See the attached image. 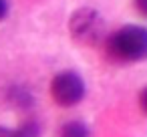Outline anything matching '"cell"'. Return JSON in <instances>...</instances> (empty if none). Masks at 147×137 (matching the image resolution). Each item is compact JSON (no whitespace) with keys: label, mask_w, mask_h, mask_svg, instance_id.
Listing matches in <instances>:
<instances>
[{"label":"cell","mask_w":147,"mask_h":137,"mask_svg":"<svg viewBox=\"0 0 147 137\" xmlns=\"http://www.w3.org/2000/svg\"><path fill=\"white\" fill-rule=\"evenodd\" d=\"M8 16V0H0V20Z\"/></svg>","instance_id":"ba28073f"},{"label":"cell","mask_w":147,"mask_h":137,"mask_svg":"<svg viewBox=\"0 0 147 137\" xmlns=\"http://www.w3.org/2000/svg\"><path fill=\"white\" fill-rule=\"evenodd\" d=\"M61 137H91V129L83 121H69L61 127Z\"/></svg>","instance_id":"5b68a950"},{"label":"cell","mask_w":147,"mask_h":137,"mask_svg":"<svg viewBox=\"0 0 147 137\" xmlns=\"http://www.w3.org/2000/svg\"><path fill=\"white\" fill-rule=\"evenodd\" d=\"M107 55L119 63L147 61V28L139 24H125L107 36Z\"/></svg>","instance_id":"6da1fadb"},{"label":"cell","mask_w":147,"mask_h":137,"mask_svg":"<svg viewBox=\"0 0 147 137\" xmlns=\"http://www.w3.org/2000/svg\"><path fill=\"white\" fill-rule=\"evenodd\" d=\"M135 8H137V12L141 16L147 18V0H135Z\"/></svg>","instance_id":"52a82bcc"},{"label":"cell","mask_w":147,"mask_h":137,"mask_svg":"<svg viewBox=\"0 0 147 137\" xmlns=\"http://www.w3.org/2000/svg\"><path fill=\"white\" fill-rule=\"evenodd\" d=\"M139 107H141V111L147 115V87L141 89V93H139Z\"/></svg>","instance_id":"8992f818"},{"label":"cell","mask_w":147,"mask_h":137,"mask_svg":"<svg viewBox=\"0 0 147 137\" xmlns=\"http://www.w3.org/2000/svg\"><path fill=\"white\" fill-rule=\"evenodd\" d=\"M0 137H38V127L32 121L24 123L18 129H10V127L0 125Z\"/></svg>","instance_id":"277c9868"},{"label":"cell","mask_w":147,"mask_h":137,"mask_svg":"<svg viewBox=\"0 0 147 137\" xmlns=\"http://www.w3.org/2000/svg\"><path fill=\"white\" fill-rule=\"evenodd\" d=\"M87 93L85 81L77 71H61L51 81V95L61 107H75Z\"/></svg>","instance_id":"3957f363"},{"label":"cell","mask_w":147,"mask_h":137,"mask_svg":"<svg viewBox=\"0 0 147 137\" xmlns=\"http://www.w3.org/2000/svg\"><path fill=\"white\" fill-rule=\"evenodd\" d=\"M69 32L77 45L95 47L107 40L105 18L95 8H77L69 18Z\"/></svg>","instance_id":"7a4b0ae2"}]
</instances>
